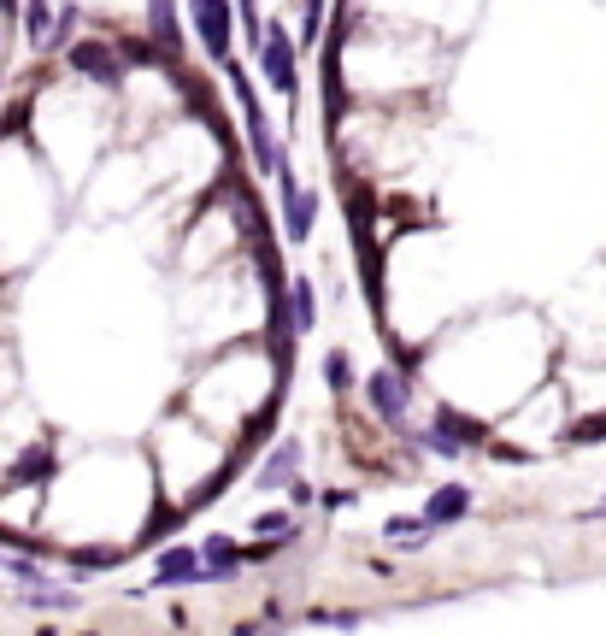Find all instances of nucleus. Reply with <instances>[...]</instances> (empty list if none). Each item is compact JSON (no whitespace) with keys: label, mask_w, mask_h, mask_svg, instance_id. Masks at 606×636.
<instances>
[{"label":"nucleus","mask_w":606,"mask_h":636,"mask_svg":"<svg viewBox=\"0 0 606 636\" xmlns=\"http://www.w3.org/2000/svg\"><path fill=\"white\" fill-rule=\"evenodd\" d=\"M254 53H260V77H265V89H271V95H283V100H295V89H301V42L289 36V25H265Z\"/></svg>","instance_id":"f257e3e1"},{"label":"nucleus","mask_w":606,"mask_h":636,"mask_svg":"<svg viewBox=\"0 0 606 636\" xmlns=\"http://www.w3.org/2000/svg\"><path fill=\"white\" fill-rule=\"evenodd\" d=\"M365 407L371 419L389 424V430H407L412 424V372H401V365H378V372H365Z\"/></svg>","instance_id":"f03ea898"},{"label":"nucleus","mask_w":606,"mask_h":636,"mask_svg":"<svg viewBox=\"0 0 606 636\" xmlns=\"http://www.w3.org/2000/svg\"><path fill=\"white\" fill-rule=\"evenodd\" d=\"M66 59L71 71L89 77V89H124V48L113 42V36H82V42H66Z\"/></svg>","instance_id":"7ed1b4c3"},{"label":"nucleus","mask_w":606,"mask_h":636,"mask_svg":"<svg viewBox=\"0 0 606 636\" xmlns=\"http://www.w3.org/2000/svg\"><path fill=\"white\" fill-rule=\"evenodd\" d=\"M418 448H430L436 460H459L466 448H483V424L466 419V413H453V407H442V413L418 430Z\"/></svg>","instance_id":"20e7f679"},{"label":"nucleus","mask_w":606,"mask_h":636,"mask_svg":"<svg viewBox=\"0 0 606 636\" xmlns=\"http://www.w3.org/2000/svg\"><path fill=\"white\" fill-rule=\"evenodd\" d=\"M277 195H283V236L301 248V242H312V224H319V195L289 172V159L277 166Z\"/></svg>","instance_id":"39448f33"},{"label":"nucleus","mask_w":606,"mask_h":636,"mask_svg":"<svg viewBox=\"0 0 606 636\" xmlns=\"http://www.w3.org/2000/svg\"><path fill=\"white\" fill-rule=\"evenodd\" d=\"M189 25H195V42L224 66L229 42H236V7L229 0H189Z\"/></svg>","instance_id":"423d86ee"},{"label":"nucleus","mask_w":606,"mask_h":636,"mask_svg":"<svg viewBox=\"0 0 606 636\" xmlns=\"http://www.w3.org/2000/svg\"><path fill=\"white\" fill-rule=\"evenodd\" d=\"M201 554H206V584H224V578H236L242 566L265 560V548H242L236 537H206Z\"/></svg>","instance_id":"0eeeda50"},{"label":"nucleus","mask_w":606,"mask_h":636,"mask_svg":"<svg viewBox=\"0 0 606 636\" xmlns=\"http://www.w3.org/2000/svg\"><path fill=\"white\" fill-rule=\"evenodd\" d=\"M466 512H471V489L466 483H436L424 496V507H418V519H424L430 530H453Z\"/></svg>","instance_id":"6e6552de"},{"label":"nucleus","mask_w":606,"mask_h":636,"mask_svg":"<svg viewBox=\"0 0 606 636\" xmlns=\"http://www.w3.org/2000/svg\"><path fill=\"white\" fill-rule=\"evenodd\" d=\"M148 584H154V589H177V584H206V554H201V542H195V548H165Z\"/></svg>","instance_id":"1a4fd4ad"},{"label":"nucleus","mask_w":606,"mask_h":636,"mask_svg":"<svg viewBox=\"0 0 606 636\" xmlns=\"http://www.w3.org/2000/svg\"><path fill=\"white\" fill-rule=\"evenodd\" d=\"M283 319H289V336H312V331H319V290H312V277H289Z\"/></svg>","instance_id":"9d476101"},{"label":"nucleus","mask_w":606,"mask_h":636,"mask_svg":"<svg viewBox=\"0 0 606 636\" xmlns=\"http://www.w3.org/2000/svg\"><path fill=\"white\" fill-rule=\"evenodd\" d=\"M148 48H154V59H165V66L183 53V25H177L172 0H148Z\"/></svg>","instance_id":"9b49d317"},{"label":"nucleus","mask_w":606,"mask_h":636,"mask_svg":"<svg viewBox=\"0 0 606 636\" xmlns=\"http://www.w3.org/2000/svg\"><path fill=\"white\" fill-rule=\"evenodd\" d=\"M254 483H260V489H295V483H301V442L289 437V442L271 448V460H265V471H260Z\"/></svg>","instance_id":"f8f14e48"},{"label":"nucleus","mask_w":606,"mask_h":636,"mask_svg":"<svg viewBox=\"0 0 606 636\" xmlns=\"http://www.w3.org/2000/svg\"><path fill=\"white\" fill-rule=\"evenodd\" d=\"M53 30H59V7L53 0H30L25 7V42L30 48H53Z\"/></svg>","instance_id":"ddd939ff"},{"label":"nucleus","mask_w":606,"mask_h":636,"mask_svg":"<svg viewBox=\"0 0 606 636\" xmlns=\"http://www.w3.org/2000/svg\"><path fill=\"white\" fill-rule=\"evenodd\" d=\"M324 383H330V395H353L360 372H353V354H348V348H330V354H324Z\"/></svg>","instance_id":"4468645a"},{"label":"nucleus","mask_w":606,"mask_h":636,"mask_svg":"<svg viewBox=\"0 0 606 636\" xmlns=\"http://www.w3.org/2000/svg\"><path fill=\"white\" fill-rule=\"evenodd\" d=\"M324 507L336 512V507H353V489H324Z\"/></svg>","instance_id":"2eb2a0df"},{"label":"nucleus","mask_w":606,"mask_h":636,"mask_svg":"<svg viewBox=\"0 0 606 636\" xmlns=\"http://www.w3.org/2000/svg\"><path fill=\"white\" fill-rule=\"evenodd\" d=\"M242 7H254V0H242Z\"/></svg>","instance_id":"dca6fc26"}]
</instances>
